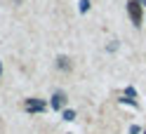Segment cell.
I'll use <instances>...</instances> for the list:
<instances>
[{"label":"cell","instance_id":"1","mask_svg":"<svg viewBox=\"0 0 146 134\" xmlns=\"http://www.w3.org/2000/svg\"><path fill=\"white\" fill-rule=\"evenodd\" d=\"M141 12H144V5L139 0H130V3H127V14H130L134 26H141Z\"/></svg>","mask_w":146,"mask_h":134},{"label":"cell","instance_id":"2","mask_svg":"<svg viewBox=\"0 0 146 134\" xmlns=\"http://www.w3.org/2000/svg\"><path fill=\"white\" fill-rule=\"evenodd\" d=\"M26 111L29 113H42V111H47V104H45L42 99H26Z\"/></svg>","mask_w":146,"mask_h":134},{"label":"cell","instance_id":"3","mask_svg":"<svg viewBox=\"0 0 146 134\" xmlns=\"http://www.w3.org/2000/svg\"><path fill=\"white\" fill-rule=\"evenodd\" d=\"M66 94L64 92H54V96H52V101H50V106L52 108H64V106H66Z\"/></svg>","mask_w":146,"mask_h":134},{"label":"cell","instance_id":"4","mask_svg":"<svg viewBox=\"0 0 146 134\" xmlns=\"http://www.w3.org/2000/svg\"><path fill=\"white\" fill-rule=\"evenodd\" d=\"M71 66H73V64H71V59H68L66 54H59V57H57V68H59V71H71Z\"/></svg>","mask_w":146,"mask_h":134},{"label":"cell","instance_id":"5","mask_svg":"<svg viewBox=\"0 0 146 134\" xmlns=\"http://www.w3.org/2000/svg\"><path fill=\"white\" fill-rule=\"evenodd\" d=\"M73 118H76V111H71V108L64 111V120H73Z\"/></svg>","mask_w":146,"mask_h":134},{"label":"cell","instance_id":"6","mask_svg":"<svg viewBox=\"0 0 146 134\" xmlns=\"http://www.w3.org/2000/svg\"><path fill=\"white\" fill-rule=\"evenodd\" d=\"M90 10V0H80V12H87Z\"/></svg>","mask_w":146,"mask_h":134},{"label":"cell","instance_id":"7","mask_svg":"<svg viewBox=\"0 0 146 134\" xmlns=\"http://www.w3.org/2000/svg\"><path fill=\"white\" fill-rule=\"evenodd\" d=\"M0 75H3V64H0Z\"/></svg>","mask_w":146,"mask_h":134}]
</instances>
